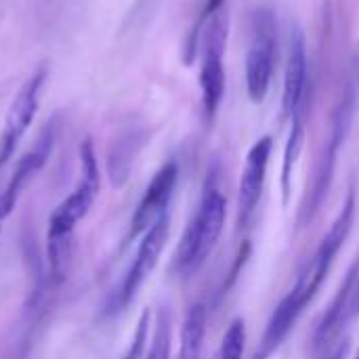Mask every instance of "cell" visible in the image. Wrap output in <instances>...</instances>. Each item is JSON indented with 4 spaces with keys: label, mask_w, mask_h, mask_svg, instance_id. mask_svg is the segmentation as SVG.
<instances>
[{
    "label": "cell",
    "mask_w": 359,
    "mask_h": 359,
    "mask_svg": "<svg viewBox=\"0 0 359 359\" xmlns=\"http://www.w3.org/2000/svg\"><path fill=\"white\" fill-rule=\"evenodd\" d=\"M168 233H170V217L164 215L162 219H158L141 236L137 255H135L122 284L114 292V297H111V301H109V305L105 309V316H116V313L124 311L133 303V299L137 297L141 286L147 282V278L156 269V265H158V261H160V257H162V252L166 248Z\"/></svg>",
    "instance_id": "cell-7"
},
{
    "label": "cell",
    "mask_w": 359,
    "mask_h": 359,
    "mask_svg": "<svg viewBox=\"0 0 359 359\" xmlns=\"http://www.w3.org/2000/svg\"><path fill=\"white\" fill-rule=\"evenodd\" d=\"M271 151H273V139L265 135L259 141H255V145L246 154V162H244L240 185H238V206H236L238 231H246L257 215V208L265 189Z\"/></svg>",
    "instance_id": "cell-9"
},
{
    "label": "cell",
    "mask_w": 359,
    "mask_h": 359,
    "mask_svg": "<svg viewBox=\"0 0 359 359\" xmlns=\"http://www.w3.org/2000/svg\"><path fill=\"white\" fill-rule=\"evenodd\" d=\"M246 349V324L242 318H236L225 330L215 359H244Z\"/></svg>",
    "instance_id": "cell-17"
},
{
    "label": "cell",
    "mask_w": 359,
    "mask_h": 359,
    "mask_svg": "<svg viewBox=\"0 0 359 359\" xmlns=\"http://www.w3.org/2000/svg\"><path fill=\"white\" fill-rule=\"evenodd\" d=\"M99 164L93 141L86 139L80 145V181L76 189L55 208L48 221L46 233V261H48V284L57 286L67 278L72 261V240L76 225L88 215L99 196Z\"/></svg>",
    "instance_id": "cell-2"
},
{
    "label": "cell",
    "mask_w": 359,
    "mask_h": 359,
    "mask_svg": "<svg viewBox=\"0 0 359 359\" xmlns=\"http://www.w3.org/2000/svg\"><path fill=\"white\" fill-rule=\"evenodd\" d=\"M278 48V23L276 13L269 6H261L252 15L250 42L246 53V90L252 103H263L273 76Z\"/></svg>",
    "instance_id": "cell-5"
},
{
    "label": "cell",
    "mask_w": 359,
    "mask_h": 359,
    "mask_svg": "<svg viewBox=\"0 0 359 359\" xmlns=\"http://www.w3.org/2000/svg\"><path fill=\"white\" fill-rule=\"evenodd\" d=\"M55 137H57V126H55V120L42 130L36 147L32 151H27L15 166V172L8 181V185L4 187V191L0 194V233H2V225L4 221L11 217L13 208L17 206L25 185L42 170V166L46 164L50 151H53V145H55Z\"/></svg>",
    "instance_id": "cell-12"
},
{
    "label": "cell",
    "mask_w": 359,
    "mask_h": 359,
    "mask_svg": "<svg viewBox=\"0 0 359 359\" xmlns=\"http://www.w3.org/2000/svg\"><path fill=\"white\" fill-rule=\"evenodd\" d=\"M170 345H172V318L168 307H162L156 318L154 337L145 359H170Z\"/></svg>",
    "instance_id": "cell-16"
},
{
    "label": "cell",
    "mask_w": 359,
    "mask_h": 359,
    "mask_svg": "<svg viewBox=\"0 0 359 359\" xmlns=\"http://www.w3.org/2000/svg\"><path fill=\"white\" fill-rule=\"evenodd\" d=\"M225 219H227V200L217 187L215 179H210L206 181L200 204L194 217L189 219L179 240L177 252L172 257L170 269L177 276L189 278L198 269H202V265L210 259L212 250L219 244V238L225 227Z\"/></svg>",
    "instance_id": "cell-4"
},
{
    "label": "cell",
    "mask_w": 359,
    "mask_h": 359,
    "mask_svg": "<svg viewBox=\"0 0 359 359\" xmlns=\"http://www.w3.org/2000/svg\"><path fill=\"white\" fill-rule=\"evenodd\" d=\"M347 353H349V337H343L328 349V353L322 359H347Z\"/></svg>",
    "instance_id": "cell-19"
},
{
    "label": "cell",
    "mask_w": 359,
    "mask_h": 359,
    "mask_svg": "<svg viewBox=\"0 0 359 359\" xmlns=\"http://www.w3.org/2000/svg\"><path fill=\"white\" fill-rule=\"evenodd\" d=\"M355 210H358L355 191L349 189V194H347L337 219L332 221L330 229L324 233V238L320 240L313 255L305 261L303 269L297 276L294 286L278 303L271 318L267 320L265 332L261 337V343H259L252 359H271V355L286 341V337L292 332V328L297 326V322L305 313L307 305L316 299L322 284L326 282V278H328L339 252L343 250L345 242L349 240L353 223H355Z\"/></svg>",
    "instance_id": "cell-1"
},
{
    "label": "cell",
    "mask_w": 359,
    "mask_h": 359,
    "mask_svg": "<svg viewBox=\"0 0 359 359\" xmlns=\"http://www.w3.org/2000/svg\"><path fill=\"white\" fill-rule=\"evenodd\" d=\"M179 181V166L175 162H166L149 181L141 202L137 204V210L130 219V229L126 233V244L141 238L158 219L168 215L170 200L175 196Z\"/></svg>",
    "instance_id": "cell-10"
},
{
    "label": "cell",
    "mask_w": 359,
    "mask_h": 359,
    "mask_svg": "<svg viewBox=\"0 0 359 359\" xmlns=\"http://www.w3.org/2000/svg\"><path fill=\"white\" fill-rule=\"evenodd\" d=\"M139 139L137 135H126L124 139H120L111 151V158H109V175H111V183L114 185H122L128 177V170H130V164L139 151Z\"/></svg>",
    "instance_id": "cell-15"
},
{
    "label": "cell",
    "mask_w": 359,
    "mask_h": 359,
    "mask_svg": "<svg viewBox=\"0 0 359 359\" xmlns=\"http://www.w3.org/2000/svg\"><path fill=\"white\" fill-rule=\"evenodd\" d=\"M44 80H46V69H38L32 78L25 80V84L15 95L11 107H8V114H6L4 130L0 135V166L4 162H8V158L13 156L21 137L29 128V124L38 111V103H40L38 97H40V88H42Z\"/></svg>",
    "instance_id": "cell-11"
},
{
    "label": "cell",
    "mask_w": 359,
    "mask_h": 359,
    "mask_svg": "<svg viewBox=\"0 0 359 359\" xmlns=\"http://www.w3.org/2000/svg\"><path fill=\"white\" fill-rule=\"evenodd\" d=\"M309 95H311V90H309L305 36H303L301 27H292L290 38H288V57H286L284 90H282V116H284V120H290Z\"/></svg>",
    "instance_id": "cell-13"
},
{
    "label": "cell",
    "mask_w": 359,
    "mask_h": 359,
    "mask_svg": "<svg viewBox=\"0 0 359 359\" xmlns=\"http://www.w3.org/2000/svg\"><path fill=\"white\" fill-rule=\"evenodd\" d=\"M227 42V19L223 13H217L200 34L202 65H200V88H202V107L206 120H212L225 97V55Z\"/></svg>",
    "instance_id": "cell-6"
},
{
    "label": "cell",
    "mask_w": 359,
    "mask_h": 359,
    "mask_svg": "<svg viewBox=\"0 0 359 359\" xmlns=\"http://www.w3.org/2000/svg\"><path fill=\"white\" fill-rule=\"evenodd\" d=\"M353 359H359V349H358V353H355V358H353Z\"/></svg>",
    "instance_id": "cell-20"
},
{
    "label": "cell",
    "mask_w": 359,
    "mask_h": 359,
    "mask_svg": "<svg viewBox=\"0 0 359 359\" xmlns=\"http://www.w3.org/2000/svg\"><path fill=\"white\" fill-rule=\"evenodd\" d=\"M359 105V44L355 55H353V63H351V74L347 78L345 90L332 111L330 118V128L326 135V141L322 145V151L316 160L313 166V175H311V183L305 191L301 210H299V227H307L309 223H313V219L320 215L332 181H334V172H337V162H339V154L349 137V130L353 126L355 114H358Z\"/></svg>",
    "instance_id": "cell-3"
},
{
    "label": "cell",
    "mask_w": 359,
    "mask_h": 359,
    "mask_svg": "<svg viewBox=\"0 0 359 359\" xmlns=\"http://www.w3.org/2000/svg\"><path fill=\"white\" fill-rule=\"evenodd\" d=\"M359 318V255L351 263L345 280L341 282L339 292L318 320L311 332V347L313 351L330 349L337 341L347 337V328Z\"/></svg>",
    "instance_id": "cell-8"
},
{
    "label": "cell",
    "mask_w": 359,
    "mask_h": 359,
    "mask_svg": "<svg viewBox=\"0 0 359 359\" xmlns=\"http://www.w3.org/2000/svg\"><path fill=\"white\" fill-rule=\"evenodd\" d=\"M206 337V307L196 303L187 309V316L179 334V353L177 359H200Z\"/></svg>",
    "instance_id": "cell-14"
},
{
    "label": "cell",
    "mask_w": 359,
    "mask_h": 359,
    "mask_svg": "<svg viewBox=\"0 0 359 359\" xmlns=\"http://www.w3.org/2000/svg\"><path fill=\"white\" fill-rule=\"evenodd\" d=\"M147 343H149V311L145 309V311L141 313V318H139L137 330H135V334H133L130 347H128L124 359H145Z\"/></svg>",
    "instance_id": "cell-18"
}]
</instances>
